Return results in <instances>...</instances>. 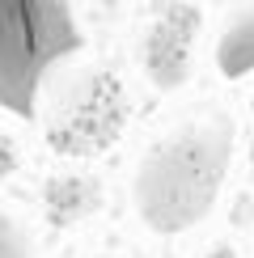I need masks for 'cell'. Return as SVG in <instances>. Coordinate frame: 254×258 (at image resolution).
Here are the masks:
<instances>
[{
    "label": "cell",
    "mask_w": 254,
    "mask_h": 258,
    "mask_svg": "<svg viewBox=\"0 0 254 258\" xmlns=\"http://www.w3.org/2000/svg\"><path fill=\"white\" fill-rule=\"evenodd\" d=\"M195 34H199V9L182 5V0H169L161 13H157L153 30H148V42H144L148 81L161 85V89H174L190 68Z\"/></svg>",
    "instance_id": "obj_4"
},
{
    "label": "cell",
    "mask_w": 254,
    "mask_h": 258,
    "mask_svg": "<svg viewBox=\"0 0 254 258\" xmlns=\"http://www.w3.org/2000/svg\"><path fill=\"white\" fill-rule=\"evenodd\" d=\"M233 153V127L225 119H199L174 132L144 157L136 174V208L148 229L182 233L208 216Z\"/></svg>",
    "instance_id": "obj_1"
},
{
    "label": "cell",
    "mask_w": 254,
    "mask_h": 258,
    "mask_svg": "<svg viewBox=\"0 0 254 258\" xmlns=\"http://www.w3.org/2000/svg\"><path fill=\"white\" fill-rule=\"evenodd\" d=\"M77 47L68 0H0V106L30 119L42 72Z\"/></svg>",
    "instance_id": "obj_2"
},
{
    "label": "cell",
    "mask_w": 254,
    "mask_h": 258,
    "mask_svg": "<svg viewBox=\"0 0 254 258\" xmlns=\"http://www.w3.org/2000/svg\"><path fill=\"white\" fill-rule=\"evenodd\" d=\"M127 119V102H123V89L110 72L93 77L77 98L68 102L64 119L51 127V144L59 153H77V157H89V153H102L106 144H114L119 127Z\"/></svg>",
    "instance_id": "obj_3"
},
{
    "label": "cell",
    "mask_w": 254,
    "mask_h": 258,
    "mask_svg": "<svg viewBox=\"0 0 254 258\" xmlns=\"http://www.w3.org/2000/svg\"><path fill=\"white\" fill-rule=\"evenodd\" d=\"M89 208H98V186H93L89 178L64 174V178H51L47 182V216L55 220V224L77 220Z\"/></svg>",
    "instance_id": "obj_6"
},
{
    "label": "cell",
    "mask_w": 254,
    "mask_h": 258,
    "mask_svg": "<svg viewBox=\"0 0 254 258\" xmlns=\"http://www.w3.org/2000/svg\"><path fill=\"white\" fill-rule=\"evenodd\" d=\"M17 161H21V153H17V144L9 140L5 132H0V182H5L9 174L17 169Z\"/></svg>",
    "instance_id": "obj_8"
},
{
    "label": "cell",
    "mask_w": 254,
    "mask_h": 258,
    "mask_svg": "<svg viewBox=\"0 0 254 258\" xmlns=\"http://www.w3.org/2000/svg\"><path fill=\"white\" fill-rule=\"evenodd\" d=\"M216 68L225 81H237L246 72H254V0L225 26V34L216 42Z\"/></svg>",
    "instance_id": "obj_5"
},
{
    "label": "cell",
    "mask_w": 254,
    "mask_h": 258,
    "mask_svg": "<svg viewBox=\"0 0 254 258\" xmlns=\"http://www.w3.org/2000/svg\"><path fill=\"white\" fill-rule=\"evenodd\" d=\"M0 258H34L30 237L21 233V224L9 212H0Z\"/></svg>",
    "instance_id": "obj_7"
},
{
    "label": "cell",
    "mask_w": 254,
    "mask_h": 258,
    "mask_svg": "<svg viewBox=\"0 0 254 258\" xmlns=\"http://www.w3.org/2000/svg\"><path fill=\"white\" fill-rule=\"evenodd\" d=\"M204 258H237V254H233V250H229V245H216V250H208Z\"/></svg>",
    "instance_id": "obj_9"
}]
</instances>
